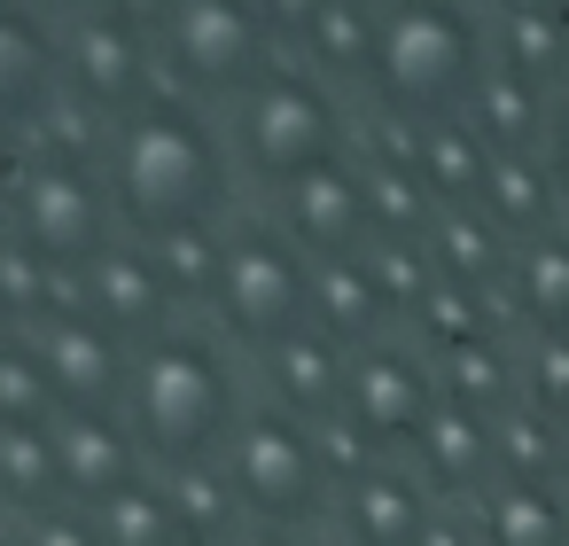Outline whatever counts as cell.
<instances>
[{
	"label": "cell",
	"instance_id": "26",
	"mask_svg": "<svg viewBox=\"0 0 569 546\" xmlns=\"http://www.w3.org/2000/svg\"><path fill=\"white\" fill-rule=\"evenodd\" d=\"M476 141L491 149V157H507V149H530V133H538V79H522V71H491L483 87H476Z\"/></svg>",
	"mask_w": 569,
	"mask_h": 546
},
{
	"label": "cell",
	"instance_id": "3",
	"mask_svg": "<svg viewBox=\"0 0 569 546\" xmlns=\"http://www.w3.org/2000/svg\"><path fill=\"white\" fill-rule=\"evenodd\" d=\"M133 437L172 468H203L234 437V375L219 367L211 344L157 336L141 351V367H133Z\"/></svg>",
	"mask_w": 569,
	"mask_h": 546
},
{
	"label": "cell",
	"instance_id": "6",
	"mask_svg": "<svg viewBox=\"0 0 569 546\" xmlns=\"http://www.w3.org/2000/svg\"><path fill=\"white\" fill-rule=\"evenodd\" d=\"M266 40L273 24L258 17V0H180L157 32L172 79H188L196 95H250L266 79Z\"/></svg>",
	"mask_w": 569,
	"mask_h": 546
},
{
	"label": "cell",
	"instance_id": "8",
	"mask_svg": "<svg viewBox=\"0 0 569 546\" xmlns=\"http://www.w3.org/2000/svg\"><path fill=\"white\" fill-rule=\"evenodd\" d=\"M110 211L118 203H110V188L94 172H79L71 157H48L17 188V242L56 274H87L110 250Z\"/></svg>",
	"mask_w": 569,
	"mask_h": 546
},
{
	"label": "cell",
	"instance_id": "1",
	"mask_svg": "<svg viewBox=\"0 0 569 546\" xmlns=\"http://www.w3.org/2000/svg\"><path fill=\"white\" fill-rule=\"evenodd\" d=\"M110 203L157 242L211 227L227 203V157L203 133V118H188L172 102L126 110L110 133Z\"/></svg>",
	"mask_w": 569,
	"mask_h": 546
},
{
	"label": "cell",
	"instance_id": "27",
	"mask_svg": "<svg viewBox=\"0 0 569 546\" xmlns=\"http://www.w3.org/2000/svg\"><path fill=\"white\" fill-rule=\"evenodd\" d=\"M48 414H56V383H48L40 351L9 344L0 351V429H48Z\"/></svg>",
	"mask_w": 569,
	"mask_h": 546
},
{
	"label": "cell",
	"instance_id": "2",
	"mask_svg": "<svg viewBox=\"0 0 569 546\" xmlns=\"http://www.w3.org/2000/svg\"><path fill=\"white\" fill-rule=\"evenodd\" d=\"M375 87L390 110L437 126L483 87V32L460 0H398L375 24Z\"/></svg>",
	"mask_w": 569,
	"mask_h": 546
},
{
	"label": "cell",
	"instance_id": "36",
	"mask_svg": "<svg viewBox=\"0 0 569 546\" xmlns=\"http://www.w3.org/2000/svg\"><path fill=\"white\" fill-rule=\"evenodd\" d=\"M320 9H328V0H258V17H266L273 32H297V40L320 24Z\"/></svg>",
	"mask_w": 569,
	"mask_h": 546
},
{
	"label": "cell",
	"instance_id": "22",
	"mask_svg": "<svg viewBox=\"0 0 569 546\" xmlns=\"http://www.w3.org/2000/svg\"><path fill=\"white\" fill-rule=\"evenodd\" d=\"M483 538L491 546H569V507L546 484H499L483 507Z\"/></svg>",
	"mask_w": 569,
	"mask_h": 546
},
{
	"label": "cell",
	"instance_id": "37",
	"mask_svg": "<svg viewBox=\"0 0 569 546\" xmlns=\"http://www.w3.org/2000/svg\"><path fill=\"white\" fill-rule=\"evenodd\" d=\"M180 507H188V530H203V538H211L219 515H227V507H219V484H203V476H188V499H172V515H180Z\"/></svg>",
	"mask_w": 569,
	"mask_h": 546
},
{
	"label": "cell",
	"instance_id": "11",
	"mask_svg": "<svg viewBox=\"0 0 569 546\" xmlns=\"http://www.w3.org/2000/svg\"><path fill=\"white\" fill-rule=\"evenodd\" d=\"M63 63H71V87H79V102H87V110H110V118L141 110L149 56H141V32H133V24H118L110 9H102V17H87V24L71 32Z\"/></svg>",
	"mask_w": 569,
	"mask_h": 546
},
{
	"label": "cell",
	"instance_id": "23",
	"mask_svg": "<svg viewBox=\"0 0 569 546\" xmlns=\"http://www.w3.org/2000/svg\"><path fill=\"white\" fill-rule=\"evenodd\" d=\"M63 492V453L56 429H0V499H17L32 515H48Z\"/></svg>",
	"mask_w": 569,
	"mask_h": 546
},
{
	"label": "cell",
	"instance_id": "16",
	"mask_svg": "<svg viewBox=\"0 0 569 546\" xmlns=\"http://www.w3.org/2000/svg\"><path fill=\"white\" fill-rule=\"evenodd\" d=\"M273 390H281V406L289 414H336L343 406V390H351V359H343V344L328 336V328H297V336H281L273 344Z\"/></svg>",
	"mask_w": 569,
	"mask_h": 546
},
{
	"label": "cell",
	"instance_id": "18",
	"mask_svg": "<svg viewBox=\"0 0 569 546\" xmlns=\"http://www.w3.org/2000/svg\"><path fill=\"white\" fill-rule=\"evenodd\" d=\"M546 203H553V172L530 157V149H507V157H491L483 165V196H476V211L499 227V235H546Z\"/></svg>",
	"mask_w": 569,
	"mask_h": 546
},
{
	"label": "cell",
	"instance_id": "5",
	"mask_svg": "<svg viewBox=\"0 0 569 546\" xmlns=\"http://www.w3.org/2000/svg\"><path fill=\"white\" fill-rule=\"evenodd\" d=\"M211 305H219V320H227L234 344H266V351H273L281 336L305 328V312H312V274H305L297 242H281V235H242V242L219 250V289H211Z\"/></svg>",
	"mask_w": 569,
	"mask_h": 546
},
{
	"label": "cell",
	"instance_id": "38",
	"mask_svg": "<svg viewBox=\"0 0 569 546\" xmlns=\"http://www.w3.org/2000/svg\"><path fill=\"white\" fill-rule=\"evenodd\" d=\"M180 9V0H110V17L133 24V32H164V17Z\"/></svg>",
	"mask_w": 569,
	"mask_h": 546
},
{
	"label": "cell",
	"instance_id": "33",
	"mask_svg": "<svg viewBox=\"0 0 569 546\" xmlns=\"http://www.w3.org/2000/svg\"><path fill=\"white\" fill-rule=\"evenodd\" d=\"M507 390V375H499V351H483L476 336L468 344H452V375H445V398L452 406H468V414H483L491 398Z\"/></svg>",
	"mask_w": 569,
	"mask_h": 546
},
{
	"label": "cell",
	"instance_id": "28",
	"mask_svg": "<svg viewBox=\"0 0 569 546\" xmlns=\"http://www.w3.org/2000/svg\"><path fill=\"white\" fill-rule=\"evenodd\" d=\"M172 530H180V515H172V499L149 492V484H133V492H118V499L102 507V538H110V546H164Z\"/></svg>",
	"mask_w": 569,
	"mask_h": 546
},
{
	"label": "cell",
	"instance_id": "43",
	"mask_svg": "<svg viewBox=\"0 0 569 546\" xmlns=\"http://www.w3.org/2000/svg\"><path fill=\"white\" fill-rule=\"evenodd\" d=\"M0 250H9V219H0Z\"/></svg>",
	"mask_w": 569,
	"mask_h": 546
},
{
	"label": "cell",
	"instance_id": "13",
	"mask_svg": "<svg viewBox=\"0 0 569 546\" xmlns=\"http://www.w3.org/2000/svg\"><path fill=\"white\" fill-rule=\"evenodd\" d=\"M133 445H141V437H133L126 421H110V414H71V421L56 429L63 492L87 499V507H110L118 492L141 484V453H133Z\"/></svg>",
	"mask_w": 569,
	"mask_h": 546
},
{
	"label": "cell",
	"instance_id": "32",
	"mask_svg": "<svg viewBox=\"0 0 569 546\" xmlns=\"http://www.w3.org/2000/svg\"><path fill=\"white\" fill-rule=\"evenodd\" d=\"M0 312H56V266H40L24 242L0 250Z\"/></svg>",
	"mask_w": 569,
	"mask_h": 546
},
{
	"label": "cell",
	"instance_id": "29",
	"mask_svg": "<svg viewBox=\"0 0 569 546\" xmlns=\"http://www.w3.org/2000/svg\"><path fill=\"white\" fill-rule=\"evenodd\" d=\"M219 250H227V242H211L203 227H196V235H164V242H157V274H164V289L211 297V289H219Z\"/></svg>",
	"mask_w": 569,
	"mask_h": 546
},
{
	"label": "cell",
	"instance_id": "17",
	"mask_svg": "<svg viewBox=\"0 0 569 546\" xmlns=\"http://www.w3.org/2000/svg\"><path fill=\"white\" fill-rule=\"evenodd\" d=\"M343 523H351V546H421L429 507H421V492L406 476L375 468V476H359L343 492Z\"/></svg>",
	"mask_w": 569,
	"mask_h": 546
},
{
	"label": "cell",
	"instance_id": "35",
	"mask_svg": "<svg viewBox=\"0 0 569 546\" xmlns=\"http://www.w3.org/2000/svg\"><path fill=\"white\" fill-rule=\"evenodd\" d=\"M24 546H110L102 538V523H87V515H32V530H24Z\"/></svg>",
	"mask_w": 569,
	"mask_h": 546
},
{
	"label": "cell",
	"instance_id": "20",
	"mask_svg": "<svg viewBox=\"0 0 569 546\" xmlns=\"http://www.w3.org/2000/svg\"><path fill=\"white\" fill-rule=\"evenodd\" d=\"M413 445H421L429 476H437V484H452V492H460V484H476V476L491 468V429H483V414H468V406H452V398H445V406H429V421H421V437H413Z\"/></svg>",
	"mask_w": 569,
	"mask_h": 546
},
{
	"label": "cell",
	"instance_id": "34",
	"mask_svg": "<svg viewBox=\"0 0 569 546\" xmlns=\"http://www.w3.org/2000/svg\"><path fill=\"white\" fill-rule=\"evenodd\" d=\"M522 383H530V406H538V414L569 421V336H546V344L530 351Z\"/></svg>",
	"mask_w": 569,
	"mask_h": 546
},
{
	"label": "cell",
	"instance_id": "24",
	"mask_svg": "<svg viewBox=\"0 0 569 546\" xmlns=\"http://www.w3.org/2000/svg\"><path fill=\"white\" fill-rule=\"evenodd\" d=\"M515 297L546 336H569V235H538L515 258Z\"/></svg>",
	"mask_w": 569,
	"mask_h": 546
},
{
	"label": "cell",
	"instance_id": "21",
	"mask_svg": "<svg viewBox=\"0 0 569 546\" xmlns=\"http://www.w3.org/2000/svg\"><path fill=\"white\" fill-rule=\"evenodd\" d=\"M483 165H491V149L476 141V133H460L452 118H437V126H421V188L452 211V203H476L483 196Z\"/></svg>",
	"mask_w": 569,
	"mask_h": 546
},
{
	"label": "cell",
	"instance_id": "42",
	"mask_svg": "<svg viewBox=\"0 0 569 546\" xmlns=\"http://www.w3.org/2000/svg\"><path fill=\"white\" fill-rule=\"evenodd\" d=\"M242 546H289V538H281V530H258V538H242Z\"/></svg>",
	"mask_w": 569,
	"mask_h": 546
},
{
	"label": "cell",
	"instance_id": "31",
	"mask_svg": "<svg viewBox=\"0 0 569 546\" xmlns=\"http://www.w3.org/2000/svg\"><path fill=\"white\" fill-rule=\"evenodd\" d=\"M491 453L507 460V484H546V468H553V437H546L538 414L499 421V429H491Z\"/></svg>",
	"mask_w": 569,
	"mask_h": 546
},
{
	"label": "cell",
	"instance_id": "41",
	"mask_svg": "<svg viewBox=\"0 0 569 546\" xmlns=\"http://www.w3.org/2000/svg\"><path fill=\"white\" fill-rule=\"evenodd\" d=\"M164 546H211V538H203V530H188V523H180V530H172V538H164Z\"/></svg>",
	"mask_w": 569,
	"mask_h": 546
},
{
	"label": "cell",
	"instance_id": "40",
	"mask_svg": "<svg viewBox=\"0 0 569 546\" xmlns=\"http://www.w3.org/2000/svg\"><path fill=\"white\" fill-rule=\"evenodd\" d=\"M421 546H468V538H460V530H445V523H429V530H421Z\"/></svg>",
	"mask_w": 569,
	"mask_h": 546
},
{
	"label": "cell",
	"instance_id": "4",
	"mask_svg": "<svg viewBox=\"0 0 569 546\" xmlns=\"http://www.w3.org/2000/svg\"><path fill=\"white\" fill-rule=\"evenodd\" d=\"M227 492H234V507H250L258 523L289 530V523L320 515V499H328V460H320V445H312V429H305L297 414H258V421H242L234 445H227Z\"/></svg>",
	"mask_w": 569,
	"mask_h": 546
},
{
	"label": "cell",
	"instance_id": "25",
	"mask_svg": "<svg viewBox=\"0 0 569 546\" xmlns=\"http://www.w3.org/2000/svg\"><path fill=\"white\" fill-rule=\"evenodd\" d=\"M312 305H320L328 336H367L375 312H382V274H375L367 258H328V266L312 274Z\"/></svg>",
	"mask_w": 569,
	"mask_h": 546
},
{
	"label": "cell",
	"instance_id": "12",
	"mask_svg": "<svg viewBox=\"0 0 569 546\" xmlns=\"http://www.w3.org/2000/svg\"><path fill=\"white\" fill-rule=\"evenodd\" d=\"M351 414H359V437L367 445H398V437H421L429 421V375L406 359V351H359L351 359Z\"/></svg>",
	"mask_w": 569,
	"mask_h": 546
},
{
	"label": "cell",
	"instance_id": "7",
	"mask_svg": "<svg viewBox=\"0 0 569 546\" xmlns=\"http://www.w3.org/2000/svg\"><path fill=\"white\" fill-rule=\"evenodd\" d=\"M343 149V126H336V102L312 87V79H289V71H266L250 95H242V157L258 180H305L320 165H336Z\"/></svg>",
	"mask_w": 569,
	"mask_h": 546
},
{
	"label": "cell",
	"instance_id": "14",
	"mask_svg": "<svg viewBox=\"0 0 569 546\" xmlns=\"http://www.w3.org/2000/svg\"><path fill=\"white\" fill-rule=\"evenodd\" d=\"M56 95V40L40 17L0 0V141H17Z\"/></svg>",
	"mask_w": 569,
	"mask_h": 546
},
{
	"label": "cell",
	"instance_id": "10",
	"mask_svg": "<svg viewBox=\"0 0 569 546\" xmlns=\"http://www.w3.org/2000/svg\"><path fill=\"white\" fill-rule=\"evenodd\" d=\"M367 235H375L367 180H351L343 165H320V172L289 180V242H305L320 266L328 258H359Z\"/></svg>",
	"mask_w": 569,
	"mask_h": 546
},
{
	"label": "cell",
	"instance_id": "39",
	"mask_svg": "<svg viewBox=\"0 0 569 546\" xmlns=\"http://www.w3.org/2000/svg\"><path fill=\"white\" fill-rule=\"evenodd\" d=\"M546 126H553V141H546V172H553V188L569 196V95H561V110H553Z\"/></svg>",
	"mask_w": 569,
	"mask_h": 546
},
{
	"label": "cell",
	"instance_id": "19",
	"mask_svg": "<svg viewBox=\"0 0 569 546\" xmlns=\"http://www.w3.org/2000/svg\"><path fill=\"white\" fill-rule=\"evenodd\" d=\"M421 250H429V266H437L452 289H483V281L499 274V227H491L476 203H452V211H437Z\"/></svg>",
	"mask_w": 569,
	"mask_h": 546
},
{
	"label": "cell",
	"instance_id": "9",
	"mask_svg": "<svg viewBox=\"0 0 569 546\" xmlns=\"http://www.w3.org/2000/svg\"><path fill=\"white\" fill-rule=\"evenodd\" d=\"M40 367H48V383H56V406H71V414H110L118 390L133 383L126 336H110L94 312H48V328H40Z\"/></svg>",
	"mask_w": 569,
	"mask_h": 546
},
{
	"label": "cell",
	"instance_id": "15",
	"mask_svg": "<svg viewBox=\"0 0 569 546\" xmlns=\"http://www.w3.org/2000/svg\"><path fill=\"white\" fill-rule=\"evenodd\" d=\"M87 297H94V320L110 328V336H164V305H172V289H164V274H157V258H141V250H102L94 266H87Z\"/></svg>",
	"mask_w": 569,
	"mask_h": 546
},
{
	"label": "cell",
	"instance_id": "30",
	"mask_svg": "<svg viewBox=\"0 0 569 546\" xmlns=\"http://www.w3.org/2000/svg\"><path fill=\"white\" fill-rule=\"evenodd\" d=\"M328 63H375V24H367V9H359V0H328V9H320V24L305 32Z\"/></svg>",
	"mask_w": 569,
	"mask_h": 546
}]
</instances>
